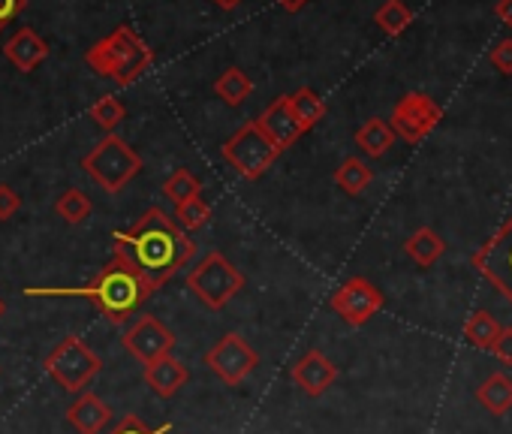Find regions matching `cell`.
<instances>
[{"label":"cell","instance_id":"obj_1","mask_svg":"<svg viewBox=\"0 0 512 434\" xmlns=\"http://www.w3.org/2000/svg\"><path fill=\"white\" fill-rule=\"evenodd\" d=\"M112 251V257L127 263L154 290H160L178 269L193 260L196 245L163 208H148L130 230L112 236Z\"/></svg>","mask_w":512,"mask_h":434},{"label":"cell","instance_id":"obj_2","mask_svg":"<svg viewBox=\"0 0 512 434\" xmlns=\"http://www.w3.org/2000/svg\"><path fill=\"white\" fill-rule=\"evenodd\" d=\"M25 293L40 299H88L106 323L124 326L154 296V287L127 263L112 257L85 287H28Z\"/></svg>","mask_w":512,"mask_h":434},{"label":"cell","instance_id":"obj_3","mask_svg":"<svg viewBox=\"0 0 512 434\" xmlns=\"http://www.w3.org/2000/svg\"><path fill=\"white\" fill-rule=\"evenodd\" d=\"M85 61L97 76L112 79V82L127 88L154 64V52L148 49V43L133 28L121 25L109 37L94 43L85 52Z\"/></svg>","mask_w":512,"mask_h":434},{"label":"cell","instance_id":"obj_4","mask_svg":"<svg viewBox=\"0 0 512 434\" xmlns=\"http://www.w3.org/2000/svg\"><path fill=\"white\" fill-rule=\"evenodd\" d=\"M223 160L238 172V178L244 181H256V178H263L275 160L284 154L275 139L263 130L260 121H247L244 127H238L220 148Z\"/></svg>","mask_w":512,"mask_h":434},{"label":"cell","instance_id":"obj_5","mask_svg":"<svg viewBox=\"0 0 512 434\" xmlns=\"http://www.w3.org/2000/svg\"><path fill=\"white\" fill-rule=\"evenodd\" d=\"M82 169L106 190V193H121L139 172H142V157L115 133H109L100 145H94L91 154H85Z\"/></svg>","mask_w":512,"mask_h":434},{"label":"cell","instance_id":"obj_6","mask_svg":"<svg viewBox=\"0 0 512 434\" xmlns=\"http://www.w3.org/2000/svg\"><path fill=\"white\" fill-rule=\"evenodd\" d=\"M187 290L211 311L226 308L241 290H244V275L220 254L211 251L205 254L187 275Z\"/></svg>","mask_w":512,"mask_h":434},{"label":"cell","instance_id":"obj_7","mask_svg":"<svg viewBox=\"0 0 512 434\" xmlns=\"http://www.w3.org/2000/svg\"><path fill=\"white\" fill-rule=\"evenodd\" d=\"M103 359L79 338V335H67L49 356H46V371L49 377L64 386L67 392H88L91 380L100 374Z\"/></svg>","mask_w":512,"mask_h":434},{"label":"cell","instance_id":"obj_8","mask_svg":"<svg viewBox=\"0 0 512 434\" xmlns=\"http://www.w3.org/2000/svg\"><path fill=\"white\" fill-rule=\"evenodd\" d=\"M473 269L512 305V214L497 227V233L482 242L473 257Z\"/></svg>","mask_w":512,"mask_h":434},{"label":"cell","instance_id":"obj_9","mask_svg":"<svg viewBox=\"0 0 512 434\" xmlns=\"http://www.w3.org/2000/svg\"><path fill=\"white\" fill-rule=\"evenodd\" d=\"M205 365L226 386H238V383H244V377H250L256 368H260V353H256L238 332H226L205 353Z\"/></svg>","mask_w":512,"mask_h":434},{"label":"cell","instance_id":"obj_10","mask_svg":"<svg viewBox=\"0 0 512 434\" xmlns=\"http://www.w3.org/2000/svg\"><path fill=\"white\" fill-rule=\"evenodd\" d=\"M440 121H443V109L422 91L404 94L395 103L392 115H389V124H392L395 136H401L410 145H419Z\"/></svg>","mask_w":512,"mask_h":434},{"label":"cell","instance_id":"obj_11","mask_svg":"<svg viewBox=\"0 0 512 434\" xmlns=\"http://www.w3.org/2000/svg\"><path fill=\"white\" fill-rule=\"evenodd\" d=\"M383 293L377 284H371L368 278H347L335 296H332V311L347 323V326H365L374 314H380L383 308Z\"/></svg>","mask_w":512,"mask_h":434},{"label":"cell","instance_id":"obj_12","mask_svg":"<svg viewBox=\"0 0 512 434\" xmlns=\"http://www.w3.org/2000/svg\"><path fill=\"white\" fill-rule=\"evenodd\" d=\"M121 344H124V350H127L136 362L148 365V362H154V359L172 353L175 335H172V329H166L157 317L145 314V317H139V320L124 332Z\"/></svg>","mask_w":512,"mask_h":434},{"label":"cell","instance_id":"obj_13","mask_svg":"<svg viewBox=\"0 0 512 434\" xmlns=\"http://www.w3.org/2000/svg\"><path fill=\"white\" fill-rule=\"evenodd\" d=\"M290 377H293V383H296L305 395L320 398V395L329 392V386L338 380V368H335V362H332L326 353L308 350L299 362H293Z\"/></svg>","mask_w":512,"mask_h":434},{"label":"cell","instance_id":"obj_14","mask_svg":"<svg viewBox=\"0 0 512 434\" xmlns=\"http://www.w3.org/2000/svg\"><path fill=\"white\" fill-rule=\"evenodd\" d=\"M263 124V130L275 139V145L281 148V151H287L290 145H296L308 130L302 127V121H299V115H296V109H293V103H290V94L287 97H278L260 118H256Z\"/></svg>","mask_w":512,"mask_h":434},{"label":"cell","instance_id":"obj_15","mask_svg":"<svg viewBox=\"0 0 512 434\" xmlns=\"http://www.w3.org/2000/svg\"><path fill=\"white\" fill-rule=\"evenodd\" d=\"M4 55H7V61H10L19 73H31V70H37V67L49 58V43H46L37 31L22 28V31H16V34L7 40Z\"/></svg>","mask_w":512,"mask_h":434},{"label":"cell","instance_id":"obj_16","mask_svg":"<svg viewBox=\"0 0 512 434\" xmlns=\"http://www.w3.org/2000/svg\"><path fill=\"white\" fill-rule=\"evenodd\" d=\"M112 419V407L94 395V392H79L76 401L67 407V422L79 431V434H100Z\"/></svg>","mask_w":512,"mask_h":434},{"label":"cell","instance_id":"obj_17","mask_svg":"<svg viewBox=\"0 0 512 434\" xmlns=\"http://www.w3.org/2000/svg\"><path fill=\"white\" fill-rule=\"evenodd\" d=\"M187 377H190L187 365H184V362H178L172 353H169V356H160V359H154V362H148V365H145V383H148V386H151V392H154V395H160V398H172V395H178V392H181V386L187 383Z\"/></svg>","mask_w":512,"mask_h":434},{"label":"cell","instance_id":"obj_18","mask_svg":"<svg viewBox=\"0 0 512 434\" xmlns=\"http://www.w3.org/2000/svg\"><path fill=\"white\" fill-rule=\"evenodd\" d=\"M476 401L491 413V416H503L512 410V377H506L503 371L488 374L479 386H476Z\"/></svg>","mask_w":512,"mask_h":434},{"label":"cell","instance_id":"obj_19","mask_svg":"<svg viewBox=\"0 0 512 434\" xmlns=\"http://www.w3.org/2000/svg\"><path fill=\"white\" fill-rule=\"evenodd\" d=\"M404 251H407V257H410L416 266L428 269V266H434V263L446 254V242H443L431 227H419V230L404 242Z\"/></svg>","mask_w":512,"mask_h":434},{"label":"cell","instance_id":"obj_20","mask_svg":"<svg viewBox=\"0 0 512 434\" xmlns=\"http://www.w3.org/2000/svg\"><path fill=\"white\" fill-rule=\"evenodd\" d=\"M356 145L365 151V157H383L395 145V130L383 118H371L356 130Z\"/></svg>","mask_w":512,"mask_h":434},{"label":"cell","instance_id":"obj_21","mask_svg":"<svg viewBox=\"0 0 512 434\" xmlns=\"http://www.w3.org/2000/svg\"><path fill=\"white\" fill-rule=\"evenodd\" d=\"M374 181V169L362 160V157H347L341 160V166L335 169V184L350 193V196H359L371 187Z\"/></svg>","mask_w":512,"mask_h":434},{"label":"cell","instance_id":"obj_22","mask_svg":"<svg viewBox=\"0 0 512 434\" xmlns=\"http://www.w3.org/2000/svg\"><path fill=\"white\" fill-rule=\"evenodd\" d=\"M500 332H503V326H500L491 314H485V311L470 314L467 323H464V338H467V344L476 347V350H491L494 341L500 338Z\"/></svg>","mask_w":512,"mask_h":434},{"label":"cell","instance_id":"obj_23","mask_svg":"<svg viewBox=\"0 0 512 434\" xmlns=\"http://www.w3.org/2000/svg\"><path fill=\"white\" fill-rule=\"evenodd\" d=\"M214 94H217L226 106H241V103L253 94V82L247 79L244 70L229 67V70L220 73V79L214 82Z\"/></svg>","mask_w":512,"mask_h":434},{"label":"cell","instance_id":"obj_24","mask_svg":"<svg viewBox=\"0 0 512 434\" xmlns=\"http://www.w3.org/2000/svg\"><path fill=\"white\" fill-rule=\"evenodd\" d=\"M374 22L380 25L383 34L401 37V34L413 25V13L407 10L404 0H386V4L374 13Z\"/></svg>","mask_w":512,"mask_h":434},{"label":"cell","instance_id":"obj_25","mask_svg":"<svg viewBox=\"0 0 512 434\" xmlns=\"http://www.w3.org/2000/svg\"><path fill=\"white\" fill-rule=\"evenodd\" d=\"M290 103H293V109H296V115H299V121H302L305 130L317 127V124L326 118V103H323V97H320L314 88H299V91H293V94H290Z\"/></svg>","mask_w":512,"mask_h":434},{"label":"cell","instance_id":"obj_26","mask_svg":"<svg viewBox=\"0 0 512 434\" xmlns=\"http://www.w3.org/2000/svg\"><path fill=\"white\" fill-rule=\"evenodd\" d=\"M55 211H58V217H64L67 224H73V227H76V224L88 221L91 211H94V205H91L88 193H82L79 187H73V190H67V193H61V196H58Z\"/></svg>","mask_w":512,"mask_h":434},{"label":"cell","instance_id":"obj_27","mask_svg":"<svg viewBox=\"0 0 512 434\" xmlns=\"http://www.w3.org/2000/svg\"><path fill=\"white\" fill-rule=\"evenodd\" d=\"M163 193H166V199H172V205H184L187 199L202 196V184H199V178H196L190 169H175V172L166 178Z\"/></svg>","mask_w":512,"mask_h":434},{"label":"cell","instance_id":"obj_28","mask_svg":"<svg viewBox=\"0 0 512 434\" xmlns=\"http://www.w3.org/2000/svg\"><path fill=\"white\" fill-rule=\"evenodd\" d=\"M208 217H211V205L196 196V199H187L184 205H175V221L184 233H196L208 224Z\"/></svg>","mask_w":512,"mask_h":434},{"label":"cell","instance_id":"obj_29","mask_svg":"<svg viewBox=\"0 0 512 434\" xmlns=\"http://www.w3.org/2000/svg\"><path fill=\"white\" fill-rule=\"evenodd\" d=\"M124 115H127V109H124V103L118 97H100L91 106V121L97 127H103L106 133H115V127L124 121Z\"/></svg>","mask_w":512,"mask_h":434},{"label":"cell","instance_id":"obj_30","mask_svg":"<svg viewBox=\"0 0 512 434\" xmlns=\"http://www.w3.org/2000/svg\"><path fill=\"white\" fill-rule=\"evenodd\" d=\"M488 61L503 73V76H512V37H506V40H500L494 49H491V55H488Z\"/></svg>","mask_w":512,"mask_h":434},{"label":"cell","instance_id":"obj_31","mask_svg":"<svg viewBox=\"0 0 512 434\" xmlns=\"http://www.w3.org/2000/svg\"><path fill=\"white\" fill-rule=\"evenodd\" d=\"M166 431H169V428H148L139 416L130 413V416H124L109 434H166Z\"/></svg>","mask_w":512,"mask_h":434},{"label":"cell","instance_id":"obj_32","mask_svg":"<svg viewBox=\"0 0 512 434\" xmlns=\"http://www.w3.org/2000/svg\"><path fill=\"white\" fill-rule=\"evenodd\" d=\"M19 205H22L19 193L10 184H0V221H10V217L19 211Z\"/></svg>","mask_w":512,"mask_h":434},{"label":"cell","instance_id":"obj_33","mask_svg":"<svg viewBox=\"0 0 512 434\" xmlns=\"http://www.w3.org/2000/svg\"><path fill=\"white\" fill-rule=\"evenodd\" d=\"M491 353L503 362V365H512V326H503L500 338L494 341Z\"/></svg>","mask_w":512,"mask_h":434},{"label":"cell","instance_id":"obj_34","mask_svg":"<svg viewBox=\"0 0 512 434\" xmlns=\"http://www.w3.org/2000/svg\"><path fill=\"white\" fill-rule=\"evenodd\" d=\"M25 7H28V0H0V31H4Z\"/></svg>","mask_w":512,"mask_h":434},{"label":"cell","instance_id":"obj_35","mask_svg":"<svg viewBox=\"0 0 512 434\" xmlns=\"http://www.w3.org/2000/svg\"><path fill=\"white\" fill-rule=\"evenodd\" d=\"M497 19L512 31V0H497V7H494Z\"/></svg>","mask_w":512,"mask_h":434},{"label":"cell","instance_id":"obj_36","mask_svg":"<svg viewBox=\"0 0 512 434\" xmlns=\"http://www.w3.org/2000/svg\"><path fill=\"white\" fill-rule=\"evenodd\" d=\"M311 4V0H278V7H284L287 13H299Z\"/></svg>","mask_w":512,"mask_h":434},{"label":"cell","instance_id":"obj_37","mask_svg":"<svg viewBox=\"0 0 512 434\" xmlns=\"http://www.w3.org/2000/svg\"><path fill=\"white\" fill-rule=\"evenodd\" d=\"M211 4H214V7H220V10H226V13H229V10H235V7H238V4H241V0H211Z\"/></svg>","mask_w":512,"mask_h":434},{"label":"cell","instance_id":"obj_38","mask_svg":"<svg viewBox=\"0 0 512 434\" xmlns=\"http://www.w3.org/2000/svg\"><path fill=\"white\" fill-rule=\"evenodd\" d=\"M4 311H7V308H4V302H0V317H4Z\"/></svg>","mask_w":512,"mask_h":434}]
</instances>
